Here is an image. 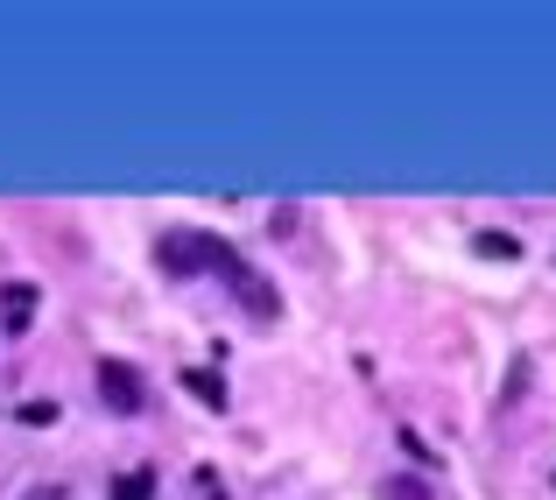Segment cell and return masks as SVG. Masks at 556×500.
Listing matches in <instances>:
<instances>
[{"mask_svg":"<svg viewBox=\"0 0 556 500\" xmlns=\"http://www.w3.org/2000/svg\"><path fill=\"white\" fill-rule=\"evenodd\" d=\"M36 303H42L36 283H22V275H14V283H0V332L22 338L28 325H36Z\"/></svg>","mask_w":556,"mask_h":500,"instance_id":"3","label":"cell"},{"mask_svg":"<svg viewBox=\"0 0 556 500\" xmlns=\"http://www.w3.org/2000/svg\"><path fill=\"white\" fill-rule=\"evenodd\" d=\"M184 388L198 395L204 409H226V380H218V374H204V366H190V374H184Z\"/></svg>","mask_w":556,"mask_h":500,"instance_id":"5","label":"cell"},{"mask_svg":"<svg viewBox=\"0 0 556 500\" xmlns=\"http://www.w3.org/2000/svg\"><path fill=\"white\" fill-rule=\"evenodd\" d=\"M22 423H36V430H42V423H56V402H22Z\"/></svg>","mask_w":556,"mask_h":500,"instance_id":"8","label":"cell"},{"mask_svg":"<svg viewBox=\"0 0 556 500\" xmlns=\"http://www.w3.org/2000/svg\"><path fill=\"white\" fill-rule=\"evenodd\" d=\"M155 261H163V275H226V283L247 268L218 233H198V226H169L155 240Z\"/></svg>","mask_w":556,"mask_h":500,"instance_id":"1","label":"cell"},{"mask_svg":"<svg viewBox=\"0 0 556 500\" xmlns=\"http://www.w3.org/2000/svg\"><path fill=\"white\" fill-rule=\"evenodd\" d=\"M380 500H437V493H430V479H416V473H388L380 479Z\"/></svg>","mask_w":556,"mask_h":500,"instance_id":"4","label":"cell"},{"mask_svg":"<svg viewBox=\"0 0 556 500\" xmlns=\"http://www.w3.org/2000/svg\"><path fill=\"white\" fill-rule=\"evenodd\" d=\"M479 254H493V261H515V254H521V247H515V240H507V233H479Z\"/></svg>","mask_w":556,"mask_h":500,"instance_id":"6","label":"cell"},{"mask_svg":"<svg viewBox=\"0 0 556 500\" xmlns=\"http://www.w3.org/2000/svg\"><path fill=\"white\" fill-rule=\"evenodd\" d=\"M92 388H99V402H106L113 416H141V409H149V380H141L127 360H99Z\"/></svg>","mask_w":556,"mask_h":500,"instance_id":"2","label":"cell"},{"mask_svg":"<svg viewBox=\"0 0 556 500\" xmlns=\"http://www.w3.org/2000/svg\"><path fill=\"white\" fill-rule=\"evenodd\" d=\"M22 500H71V493H64V487H28Z\"/></svg>","mask_w":556,"mask_h":500,"instance_id":"9","label":"cell"},{"mask_svg":"<svg viewBox=\"0 0 556 500\" xmlns=\"http://www.w3.org/2000/svg\"><path fill=\"white\" fill-rule=\"evenodd\" d=\"M155 493V473H127L121 479V500H149Z\"/></svg>","mask_w":556,"mask_h":500,"instance_id":"7","label":"cell"}]
</instances>
